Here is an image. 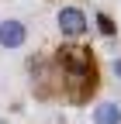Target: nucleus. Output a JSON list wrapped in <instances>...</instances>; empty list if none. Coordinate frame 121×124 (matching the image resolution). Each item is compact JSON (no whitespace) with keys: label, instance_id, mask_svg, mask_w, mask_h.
<instances>
[{"label":"nucleus","instance_id":"3","mask_svg":"<svg viewBox=\"0 0 121 124\" xmlns=\"http://www.w3.org/2000/svg\"><path fill=\"white\" fill-rule=\"evenodd\" d=\"M24 41H28V24L21 17H0V48L17 52L24 48Z\"/></svg>","mask_w":121,"mask_h":124},{"label":"nucleus","instance_id":"1","mask_svg":"<svg viewBox=\"0 0 121 124\" xmlns=\"http://www.w3.org/2000/svg\"><path fill=\"white\" fill-rule=\"evenodd\" d=\"M55 69L62 72V86L69 90V100H83L86 90L94 93V83H97V62H94V52L86 45H62L55 52Z\"/></svg>","mask_w":121,"mask_h":124},{"label":"nucleus","instance_id":"5","mask_svg":"<svg viewBox=\"0 0 121 124\" xmlns=\"http://www.w3.org/2000/svg\"><path fill=\"white\" fill-rule=\"evenodd\" d=\"M111 72H114V79H121V55L111 59Z\"/></svg>","mask_w":121,"mask_h":124},{"label":"nucleus","instance_id":"2","mask_svg":"<svg viewBox=\"0 0 121 124\" xmlns=\"http://www.w3.org/2000/svg\"><path fill=\"white\" fill-rule=\"evenodd\" d=\"M55 24H59V31H62L66 38H83L86 35V28H90V21H86V14H83V7H76V4H62L55 10Z\"/></svg>","mask_w":121,"mask_h":124},{"label":"nucleus","instance_id":"4","mask_svg":"<svg viewBox=\"0 0 121 124\" xmlns=\"http://www.w3.org/2000/svg\"><path fill=\"white\" fill-rule=\"evenodd\" d=\"M90 124H121V103L118 100H100L90 107Z\"/></svg>","mask_w":121,"mask_h":124},{"label":"nucleus","instance_id":"6","mask_svg":"<svg viewBox=\"0 0 121 124\" xmlns=\"http://www.w3.org/2000/svg\"><path fill=\"white\" fill-rule=\"evenodd\" d=\"M0 124H7V121H4V117H0Z\"/></svg>","mask_w":121,"mask_h":124}]
</instances>
